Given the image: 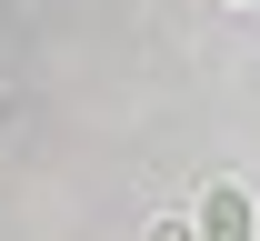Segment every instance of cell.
<instances>
[{
	"label": "cell",
	"instance_id": "cell-3",
	"mask_svg": "<svg viewBox=\"0 0 260 241\" xmlns=\"http://www.w3.org/2000/svg\"><path fill=\"white\" fill-rule=\"evenodd\" d=\"M240 10H260V0H240Z\"/></svg>",
	"mask_w": 260,
	"mask_h": 241
},
{
	"label": "cell",
	"instance_id": "cell-2",
	"mask_svg": "<svg viewBox=\"0 0 260 241\" xmlns=\"http://www.w3.org/2000/svg\"><path fill=\"white\" fill-rule=\"evenodd\" d=\"M150 241H200V231H190V221H150Z\"/></svg>",
	"mask_w": 260,
	"mask_h": 241
},
{
	"label": "cell",
	"instance_id": "cell-1",
	"mask_svg": "<svg viewBox=\"0 0 260 241\" xmlns=\"http://www.w3.org/2000/svg\"><path fill=\"white\" fill-rule=\"evenodd\" d=\"M190 231L200 241H250V191H240V181H210L200 211H190Z\"/></svg>",
	"mask_w": 260,
	"mask_h": 241
}]
</instances>
